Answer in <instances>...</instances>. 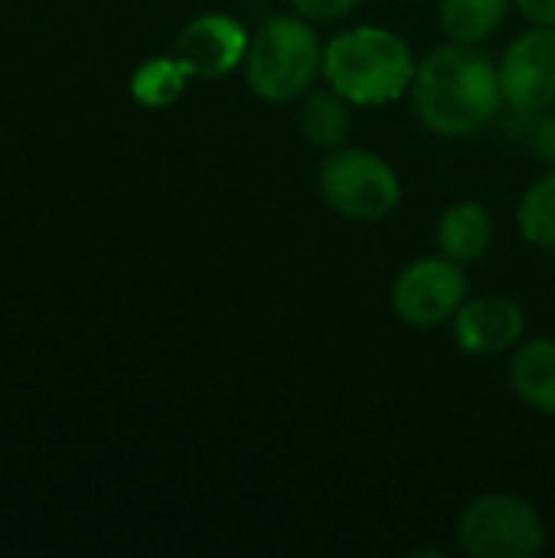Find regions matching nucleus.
Wrapping results in <instances>:
<instances>
[{
  "instance_id": "1",
  "label": "nucleus",
  "mask_w": 555,
  "mask_h": 558,
  "mask_svg": "<svg viewBox=\"0 0 555 558\" xmlns=\"http://www.w3.org/2000/svg\"><path fill=\"white\" fill-rule=\"evenodd\" d=\"M409 98L419 121L438 137H471L507 105L497 62L481 46L451 39L419 62Z\"/></svg>"
},
{
  "instance_id": "2",
  "label": "nucleus",
  "mask_w": 555,
  "mask_h": 558,
  "mask_svg": "<svg viewBox=\"0 0 555 558\" xmlns=\"http://www.w3.org/2000/svg\"><path fill=\"white\" fill-rule=\"evenodd\" d=\"M419 59L412 46L386 26L360 23L324 43L321 82L353 108H383L412 92Z\"/></svg>"
},
{
  "instance_id": "3",
  "label": "nucleus",
  "mask_w": 555,
  "mask_h": 558,
  "mask_svg": "<svg viewBox=\"0 0 555 558\" xmlns=\"http://www.w3.org/2000/svg\"><path fill=\"white\" fill-rule=\"evenodd\" d=\"M245 85L268 105L301 101L324 75V43L311 20L275 13L252 29L242 62Z\"/></svg>"
},
{
  "instance_id": "4",
  "label": "nucleus",
  "mask_w": 555,
  "mask_h": 558,
  "mask_svg": "<svg viewBox=\"0 0 555 558\" xmlns=\"http://www.w3.org/2000/svg\"><path fill=\"white\" fill-rule=\"evenodd\" d=\"M324 203L350 222H383L402 203V180L386 157L366 147H334L317 167Z\"/></svg>"
},
{
  "instance_id": "5",
  "label": "nucleus",
  "mask_w": 555,
  "mask_h": 558,
  "mask_svg": "<svg viewBox=\"0 0 555 558\" xmlns=\"http://www.w3.org/2000/svg\"><path fill=\"white\" fill-rule=\"evenodd\" d=\"M458 549L471 558H536L546 549L540 510L517 494H484L471 500L455 526Z\"/></svg>"
},
{
  "instance_id": "6",
  "label": "nucleus",
  "mask_w": 555,
  "mask_h": 558,
  "mask_svg": "<svg viewBox=\"0 0 555 558\" xmlns=\"http://www.w3.org/2000/svg\"><path fill=\"white\" fill-rule=\"evenodd\" d=\"M471 298V281L461 262L448 255H425L409 262L389 291L393 311L402 324L415 330H435L455 320L461 304Z\"/></svg>"
},
{
  "instance_id": "7",
  "label": "nucleus",
  "mask_w": 555,
  "mask_h": 558,
  "mask_svg": "<svg viewBox=\"0 0 555 558\" xmlns=\"http://www.w3.org/2000/svg\"><path fill=\"white\" fill-rule=\"evenodd\" d=\"M500 88L517 114H543L555 105V29L530 26L517 33L500 62Z\"/></svg>"
},
{
  "instance_id": "8",
  "label": "nucleus",
  "mask_w": 555,
  "mask_h": 558,
  "mask_svg": "<svg viewBox=\"0 0 555 558\" xmlns=\"http://www.w3.org/2000/svg\"><path fill=\"white\" fill-rule=\"evenodd\" d=\"M249 39L252 33L232 13H200L180 29L173 56L193 78H222L245 62Z\"/></svg>"
},
{
  "instance_id": "9",
  "label": "nucleus",
  "mask_w": 555,
  "mask_h": 558,
  "mask_svg": "<svg viewBox=\"0 0 555 558\" xmlns=\"http://www.w3.org/2000/svg\"><path fill=\"white\" fill-rule=\"evenodd\" d=\"M451 333L468 356H500L514 353L527 333V311L504 294L468 298L451 320Z\"/></svg>"
},
{
  "instance_id": "10",
  "label": "nucleus",
  "mask_w": 555,
  "mask_h": 558,
  "mask_svg": "<svg viewBox=\"0 0 555 558\" xmlns=\"http://www.w3.org/2000/svg\"><path fill=\"white\" fill-rule=\"evenodd\" d=\"M435 245L451 262L471 265L484 258L494 245V216L478 199L451 203L435 222Z\"/></svg>"
},
{
  "instance_id": "11",
  "label": "nucleus",
  "mask_w": 555,
  "mask_h": 558,
  "mask_svg": "<svg viewBox=\"0 0 555 558\" xmlns=\"http://www.w3.org/2000/svg\"><path fill=\"white\" fill-rule=\"evenodd\" d=\"M507 376L514 396L527 409L540 415H555V340H523L510 356Z\"/></svg>"
},
{
  "instance_id": "12",
  "label": "nucleus",
  "mask_w": 555,
  "mask_h": 558,
  "mask_svg": "<svg viewBox=\"0 0 555 558\" xmlns=\"http://www.w3.org/2000/svg\"><path fill=\"white\" fill-rule=\"evenodd\" d=\"M350 108L353 105L343 95H337L330 85L311 88L301 98V134H304V141L324 154L334 147H343L350 141V128H353Z\"/></svg>"
},
{
  "instance_id": "13",
  "label": "nucleus",
  "mask_w": 555,
  "mask_h": 558,
  "mask_svg": "<svg viewBox=\"0 0 555 558\" xmlns=\"http://www.w3.org/2000/svg\"><path fill=\"white\" fill-rule=\"evenodd\" d=\"M514 0H438V26L451 43H487L510 13Z\"/></svg>"
},
{
  "instance_id": "14",
  "label": "nucleus",
  "mask_w": 555,
  "mask_h": 558,
  "mask_svg": "<svg viewBox=\"0 0 555 558\" xmlns=\"http://www.w3.org/2000/svg\"><path fill=\"white\" fill-rule=\"evenodd\" d=\"M190 69L177 56H154L131 75V98L141 108H170L190 85Z\"/></svg>"
},
{
  "instance_id": "15",
  "label": "nucleus",
  "mask_w": 555,
  "mask_h": 558,
  "mask_svg": "<svg viewBox=\"0 0 555 558\" xmlns=\"http://www.w3.org/2000/svg\"><path fill=\"white\" fill-rule=\"evenodd\" d=\"M517 229L530 245L555 252V167L533 180L530 190L520 196Z\"/></svg>"
},
{
  "instance_id": "16",
  "label": "nucleus",
  "mask_w": 555,
  "mask_h": 558,
  "mask_svg": "<svg viewBox=\"0 0 555 558\" xmlns=\"http://www.w3.org/2000/svg\"><path fill=\"white\" fill-rule=\"evenodd\" d=\"M288 3L298 16L311 20L314 26L317 23H337L360 7V0H288Z\"/></svg>"
},
{
  "instance_id": "17",
  "label": "nucleus",
  "mask_w": 555,
  "mask_h": 558,
  "mask_svg": "<svg viewBox=\"0 0 555 558\" xmlns=\"http://www.w3.org/2000/svg\"><path fill=\"white\" fill-rule=\"evenodd\" d=\"M533 150L543 163L555 167V114H546L536 128H533Z\"/></svg>"
},
{
  "instance_id": "18",
  "label": "nucleus",
  "mask_w": 555,
  "mask_h": 558,
  "mask_svg": "<svg viewBox=\"0 0 555 558\" xmlns=\"http://www.w3.org/2000/svg\"><path fill=\"white\" fill-rule=\"evenodd\" d=\"M514 7H517L533 26H553L555 29V0H514Z\"/></svg>"
}]
</instances>
